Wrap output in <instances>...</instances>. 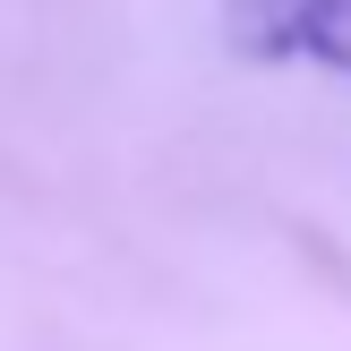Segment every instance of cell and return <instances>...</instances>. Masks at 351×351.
Listing matches in <instances>:
<instances>
[{
	"label": "cell",
	"instance_id": "6da1fadb",
	"mask_svg": "<svg viewBox=\"0 0 351 351\" xmlns=\"http://www.w3.org/2000/svg\"><path fill=\"white\" fill-rule=\"evenodd\" d=\"M223 34L266 69L351 77V0H223Z\"/></svg>",
	"mask_w": 351,
	"mask_h": 351
}]
</instances>
